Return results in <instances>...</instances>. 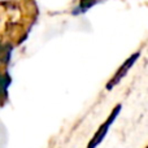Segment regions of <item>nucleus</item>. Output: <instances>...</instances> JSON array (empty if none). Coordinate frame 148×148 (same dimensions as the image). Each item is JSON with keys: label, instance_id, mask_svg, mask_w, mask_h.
<instances>
[{"label": "nucleus", "instance_id": "obj_1", "mask_svg": "<svg viewBox=\"0 0 148 148\" xmlns=\"http://www.w3.org/2000/svg\"><path fill=\"white\" fill-rule=\"evenodd\" d=\"M120 112H121V104H118V105H116L114 109L110 112L109 117H108L107 120L103 122V125L99 127V130L95 133V135L92 136V139L90 140V143H88V146H87V148H96L100 143H101L103 140H104V138H105V135H107V133L109 131V127L112 126V123L114 122L116 118L118 117Z\"/></svg>", "mask_w": 148, "mask_h": 148}, {"label": "nucleus", "instance_id": "obj_2", "mask_svg": "<svg viewBox=\"0 0 148 148\" xmlns=\"http://www.w3.org/2000/svg\"><path fill=\"white\" fill-rule=\"evenodd\" d=\"M138 57H139V52H138V53H134L133 56L130 57V59L126 60L125 64H123L122 66L120 68V70H118V72L114 74V77H113V78L110 79L109 83L107 84V88H108V90H112L113 87H114L116 84H117L118 82H120L121 79H122L123 77L126 75V73H127V72H129V69H130V68L134 65V62L136 61V59H138Z\"/></svg>", "mask_w": 148, "mask_h": 148}, {"label": "nucleus", "instance_id": "obj_3", "mask_svg": "<svg viewBox=\"0 0 148 148\" xmlns=\"http://www.w3.org/2000/svg\"><path fill=\"white\" fill-rule=\"evenodd\" d=\"M9 77L0 74V99H5L7 97V88L9 86Z\"/></svg>", "mask_w": 148, "mask_h": 148}, {"label": "nucleus", "instance_id": "obj_4", "mask_svg": "<svg viewBox=\"0 0 148 148\" xmlns=\"http://www.w3.org/2000/svg\"><path fill=\"white\" fill-rule=\"evenodd\" d=\"M96 4V0H81V4H79V7H81L82 10H87L88 8H91L92 5Z\"/></svg>", "mask_w": 148, "mask_h": 148}]
</instances>
